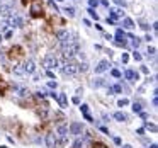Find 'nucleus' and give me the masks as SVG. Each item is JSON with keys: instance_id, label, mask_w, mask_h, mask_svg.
I'll list each match as a JSON object with an SVG mask.
<instances>
[{"instance_id": "33", "label": "nucleus", "mask_w": 158, "mask_h": 148, "mask_svg": "<svg viewBox=\"0 0 158 148\" xmlns=\"http://www.w3.org/2000/svg\"><path fill=\"white\" fill-rule=\"evenodd\" d=\"M80 111H82V114H88V106L87 104H82L80 106Z\"/></svg>"}, {"instance_id": "54", "label": "nucleus", "mask_w": 158, "mask_h": 148, "mask_svg": "<svg viewBox=\"0 0 158 148\" xmlns=\"http://www.w3.org/2000/svg\"><path fill=\"white\" fill-rule=\"evenodd\" d=\"M0 148H7V147H0Z\"/></svg>"}, {"instance_id": "39", "label": "nucleus", "mask_w": 158, "mask_h": 148, "mask_svg": "<svg viewBox=\"0 0 158 148\" xmlns=\"http://www.w3.org/2000/svg\"><path fill=\"white\" fill-rule=\"evenodd\" d=\"M50 5H51V9L54 10V14H56V12H58V7L54 5V2H53V0H50Z\"/></svg>"}, {"instance_id": "29", "label": "nucleus", "mask_w": 158, "mask_h": 148, "mask_svg": "<svg viewBox=\"0 0 158 148\" xmlns=\"http://www.w3.org/2000/svg\"><path fill=\"white\" fill-rule=\"evenodd\" d=\"M82 147H83V140H82V138H78V140L73 143V148H82Z\"/></svg>"}, {"instance_id": "34", "label": "nucleus", "mask_w": 158, "mask_h": 148, "mask_svg": "<svg viewBox=\"0 0 158 148\" xmlns=\"http://www.w3.org/2000/svg\"><path fill=\"white\" fill-rule=\"evenodd\" d=\"M88 5H90V9H94L99 5V0H88Z\"/></svg>"}, {"instance_id": "53", "label": "nucleus", "mask_w": 158, "mask_h": 148, "mask_svg": "<svg viewBox=\"0 0 158 148\" xmlns=\"http://www.w3.org/2000/svg\"><path fill=\"white\" fill-rule=\"evenodd\" d=\"M0 43H2V34H0Z\"/></svg>"}, {"instance_id": "26", "label": "nucleus", "mask_w": 158, "mask_h": 148, "mask_svg": "<svg viewBox=\"0 0 158 148\" xmlns=\"http://www.w3.org/2000/svg\"><path fill=\"white\" fill-rule=\"evenodd\" d=\"M92 148H107V145L102 143V141H94L92 143Z\"/></svg>"}, {"instance_id": "47", "label": "nucleus", "mask_w": 158, "mask_h": 148, "mask_svg": "<svg viewBox=\"0 0 158 148\" xmlns=\"http://www.w3.org/2000/svg\"><path fill=\"white\" fill-rule=\"evenodd\" d=\"M71 100H73V104H80V99H78V97H73Z\"/></svg>"}, {"instance_id": "37", "label": "nucleus", "mask_w": 158, "mask_h": 148, "mask_svg": "<svg viewBox=\"0 0 158 148\" xmlns=\"http://www.w3.org/2000/svg\"><path fill=\"white\" fill-rule=\"evenodd\" d=\"M127 60H129V56L126 55V53H123V56H121V61H123V63H127Z\"/></svg>"}, {"instance_id": "30", "label": "nucleus", "mask_w": 158, "mask_h": 148, "mask_svg": "<svg viewBox=\"0 0 158 148\" xmlns=\"http://www.w3.org/2000/svg\"><path fill=\"white\" fill-rule=\"evenodd\" d=\"M111 75L116 77V78H121V72H119L117 68H112V70H111Z\"/></svg>"}, {"instance_id": "17", "label": "nucleus", "mask_w": 158, "mask_h": 148, "mask_svg": "<svg viewBox=\"0 0 158 148\" xmlns=\"http://www.w3.org/2000/svg\"><path fill=\"white\" fill-rule=\"evenodd\" d=\"M7 90H9V84H7V80H3L0 77V95H5Z\"/></svg>"}, {"instance_id": "42", "label": "nucleus", "mask_w": 158, "mask_h": 148, "mask_svg": "<svg viewBox=\"0 0 158 148\" xmlns=\"http://www.w3.org/2000/svg\"><path fill=\"white\" fill-rule=\"evenodd\" d=\"M140 27H141V29H144V31H148V24H146V22H141Z\"/></svg>"}, {"instance_id": "50", "label": "nucleus", "mask_w": 158, "mask_h": 148, "mask_svg": "<svg viewBox=\"0 0 158 148\" xmlns=\"http://www.w3.org/2000/svg\"><path fill=\"white\" fill-rule=\"evenodd\" d=\"M100 131H104L105 134H109V130H107V128H104V126H102V128H100Z\"/></svg>"}, {"instance_id": "38", "label": "nucleus", "mask_w": 158, "mask_h": 148, "mask_svg": "<svg viewBox=\"0 0 158 148\" xmlns=\"http://www.w3.org/2000/svg\"><path fill=\"white\" fill-rule=\"evenodd\" d=\"M112 2H114V3H117V5H126V0H112Z\"/></svg>"}, {"instance_id": "1", "label": "nucleus", "mask_w": 158, "mask_h": 148, "mask_svg": "<svg viewBox=\"0 0 158 148\" xmlns=\"http://www.w3.org/2000/svg\"><path fill=\"white\" fill-rule=\"evenodd\" d=\"M29 14L33 19H41L44 17V5H43V0H33L29 3Z\"/></svg>"}, {"instance_id": "7", "label": "nucleus", "mask_w": 158, "mask_h": 148, "mask_svg": "<svg viewBox=\"0 0 158 148\" xmlns=\"http://www.w3.org/2000/svg\"><path fill=\"white\" fill-rule=\"evenodd\" d=\"M12 14H16V10L12 9V5H9V3H2V5H0V16H2V17L9 19Z\"/></svg>"}, {"instance_id": "9", "label": "nucleus", "mask_w": 158, "mask_h": 148, "mask_svg": "<svg viewBox=\"0 0 158 148\" xmlns=\"http://www.w3.org/2000/svg\"><path fill=\"white\" fill-rule=\"evenodd\" d=\"M116 44H117V46H126V44H127V43H126V33H124L123 29H117V31H116Z\"/></svg>"}, {"instance_id": "8", "label": "nucleus", "mask_w": 158, "mask_h": 148, "mask_svg": "<svg viewBox=\"0 0 158 148\" xmlns=\"http://www.w3.org/2000/svg\"><path fill=\"white\" fill-rule=\"evenodd\" d=\"M68 131H70V134L80 136L82 131H83V124H82V123H71L70 126H68Z\"/></svg>"}, {"instance_id": "31", "label": "nucleus", "mask_w": 158, "mask_h": 148, "mask_svg": "<svg viewBox=\"0 0 158 148\" xmlns=\"http://www.w3.org/2000/svg\"><path fill=\"white\" fill-rule=\"evenodd\" d=\"M87 12H88V14H90V17H94V19H95V20H97V19H99V14H97V12H95V10H94V9H88Z\"/></svg>"}, {"instance_id": "48", "label": "nucleus", "mask_w": 158, "mask_h": 148, "mask_svg": "<svg viewBox=\"0 0 158 148\" xmlns=\"http://www.w3.org/2000/svg\"><path fill=\"white\" fill-rule=\"evenodd\" d=\"M31 2H33V0H20L22 5H27V3H31Z\"/></svg>"}, {"instance_id": "49", "label": "nucleus", "mask_w": 158, "mask_h": 148, "mask_svg": "<svg viewBox=\"0 0 158 148\" xmlns=\"http://www.w3.org/2000/svg\"><path fill=\"white\" fill-rule=\"evenodd\" d=\"M107 22H109V24H116V20H114V19H111V17H107Z\"/></svg>"}, {"instance_id": "24", "label": "nucleus", "mask_w": 158, "mask_h": 148, "mask_svg": "<svg viewBox=\"0 0 158 148\" xmlns=\"http://www.w3.org/2000/svg\"><path fill=\"white\" fill-rule=\"evenodd\" d=\"M65 14L68 17H75V9L73 7H65Z\"/></svg>"}, {"instance_id": "44", "label": "nucleus", "mask_w": 158, "mask_h": 148, "mask_svg": "<svg viewBox=\"0 0 158 148\" xmlns=\"http://www.w3.org/2000/svg\"><path fill=\"white\" fill-rule=\"evenodd\" d=\"M114 143H116V145H123V141H121V138H114Z\"/></svg>"}, {"instance_id": "2", "label": "nucleus", "mask_w": 158, "mask_h": 148, "mask_svg": "<svg viewBox=\"0 0 158 148\" xmlns=\"http://www.w3.org/2000/svg\"><path fill=\"white\" fill-rule=\"evenodd\" d=\"M68 134H70L68 124H58V126H56V131H54L56 143H60V145H66V141H68Z\"/></svg>"}, {"instance_id": "52", "label": "nucleus", "mask_w": 158, "mask_h": 148, "mask_svg": "<svg viewBox=\"0 0 158 148\" xmlns=\"http://www.w3.org/2000/svg\"><path fill=\"white\" fill-rule=\"evenodd\" d=\"M150 148H157V145H155V143H153V145H151V147H150Z\"/></svg>"}, {"instance_id": "5", "label": "nucleus", "mask_w": 158, "mask_h": 148, "mask_svg": "<svg viewBox=\"0 0 158 148\" xmlns=\"http://www.w3.org/2000/svg\"><path fill=\"white\" fill-rule=\"evenodd\" d=\"M43 67H44V68H48V70L56 68V67H58V60H56V56H54V55L44 56V60H43Z\"/></svg>"}, {"instance_id": "21", "label": "nucleus", "mask_w": 158, "mask_h": 148, "mask_svg": "<svg viewBox=\"0 0 158 148\" xmlns=\"http://www.w3.org/2000/svg\"><path fill=\"white\" fill-rule=\"evenodd\" d=\"M14 73H16V75H24V73H26L24 65H17V67H14Z\"/></svg>"}, {"instance_id": "27", "label": "nucleus", "mask_w": 158, "mask_h": 148, "mask_svg": "<svg viewBox=\"0 0 158 148\" xmlns=\"http://www.w3.org/2000/svg\"><path fill=\"white\" fill-rule=\"evenodd\" d=\"M111 89H112V92H116V94L123 92V85H121V84H117V85H114V87H111Z\"/></svg>"}, {"instance_id": "13", "label": "nucleus", "mask_w": 158, "mask_h": 148, "mask_svg": "<svg viewBox=\"0 0 158 148\" xmlns=\"http://www.w3.org/2000/svg\"><path fill=\"white\" fill-rule=\"evenodd\" d=\"M46 145L48 148H54L58 143H56V136H54V133H48L46 134Z\"/></svg>"}, {"instance_id": "43", "label": "nucleus", "mask_w": 158, "mask_h": 148, "mask_svg": "<svg viewBox=\"0 0 158 148\" xmlns=\"http://www.w3.org/2000/svg\"><path fill=\"white\" fill-rule=\"evenodd\" d=\"M141 72H143V73H150V70H148V67H141Z\"/></svg>"}, {"instance_id": "28", "label": "nucleus", "mask_w": 158, "mask_h": 148, "mask_svg": "<svg viewBox=\"0 0 158 148\" xmlns=\"http://www.w3.org/2000/svg\"><path fill=\"white\" fill-rule=\"evenodd\" d=\"M102 85H105L104 78H97V80L94 82V87H102Z\"/></svg>"}, {"instance_id": "18", "label": "nucleus", "mask_w": 158, "mask_h": 148, "mask_svg": "<svg viewBox=\"0 0 158 148\" xmlns=\"http://www.w3.org/2000/svg\"><path fill=\"white\" fill-rule=\"evenodd\" d=\"M109 12H111V19H114V20H116L117 17H123V14H124L121 9H111Z\"/></svg>"}, {"instance_id": "45", "label": "nucleus", "mask_w": 158, "mask_h": 148, "mask_svg": "<svg viewBox=\"0 0 158 148\" xmlns=\"http://www.w3.org/2000/svg\"><path fill=\"white\" fill-rule=\"evenodd\" d=\"M7 26H9V24H7V22H2V24H0V31H3V29H5V27H7Z\"/></svg>"}, {"instance_id": "16", "label": "nucleus", "mask_w": 158, "mask_h": 148, "mask_svg": "<svg viewBox=\"0 0 158 148\" xmlns=\"http://www.w3.org/2000/svg\"><path fill=\"white\" fill-rule=\"evenodd\" d=\"M24 70H26V73H33V72L36 70L34 61H33V60H29L27 63H24Z\"/></svg>"}, {"instance_id": "40", "label": "nucleus", "mask_w": 158, "mask_h": 148, "mask_svg": "<svg viewBox=\"0 0 158 148\" xmlns=\"http://www.w3.org/2000/svg\"><path fill=\"white\" fill-rule=\"evenodd\" d=\"M12 34H14L12 31H7V33H5V39H10V37H12Z\"/></svg>"}, {"instance_id": "23", "label": "nucleus", "mask_w": 158, "mask_h": 148, "mask_svg": "<svg viewBox=\"0 0 158 148\" xmlns=\"http://www.w3.org/2000/svg\"><path fill=\"white\" fill-rule=\"evenodd\" d=\"M144 128L146 130H150V131H153V133H157V124H153V123H144Z\"/></svg>"}, {"instance_id": "46", "label": "nucleus", "mask_w": 158, "mask_h": 148, "mask_svg": "<svg viewBox=\"0 0 158 148\" xmlns=\"http://www.w3.org/2000/svg\"><path fill=\"white\" fill-rule=\"evenodd\" d=\"M100 3H102L104 7H109V0H100Z\"/></svg>"}, {"instance_id": "14", "label": "nucleus", "mask_w": 158, "mask_h": 148, "mask_svg": "<svg viewBox=\"0 0 158 148\" xmlns=\"http://www.w3.org/2000/svg\"><path fill=\"white\" fill-rule=\"evenodd\" d=\"M124 77H126L127 80H131V82H136V80H140V73H138V72H134V70H126Z\"/></svg>"}, {"instance_id": "4", "label": "nucleus", "mask_w": 158, "mask_h": 148, "mask_svg": "<svg viewBox=\"0 0 158 148\" xmlns=\"http://www.w3.org/2000/svg\"><path fill=\"white\" fill-rule=\"evenodd\" d=\"M7 55H9L10 60H22L24 58V48L22 46H12L7 51Z\"/></svg>"}, {"instance_id": "6", "label": "nucleus", "mask_w": 158, "mask_h": 148, "mask_svg": "<svg viewBox=\"0 0 158 148\" xmlns=\"http://www.w3.org/2000/svg\"><path fill=\"white\" fill-rule=\"evenodd\" d=\"M61 70H63L65 75H75L78 72V63H75V61H66Z\"/></svg>"}, {"instance_id": "3", "label": "nucleus", "mask_w": 158, "mask_h": 148, "mask_svg": "<svg viewBox=\"0 0 158 148\" xmlns=\"http://www.w3.org/2000/svg\"><path fill=\"white\" fill-rule=\"evenodd\" d=\"M77 53H78V44L77 43H73V41L63 43V55L66 56V58H71V56H75Z\"/></svg>"}, {"instance_id": "35", "label": "nucleus", "mask_w": 158, "mask_h": 148, "mask_svg": "<svg viewBox=\"0 0 158 148\" xmlns=\"http://www.w3.org/2000/svg\"><path fill=\"white\" fill-rule=\"evenodd\" d=\"M133 58H134L136 61H141V60H143V56H141L140 53H138V51H134V53H133Z\"/></svg>"}, {"instance_id": "12", "label": "nucleus", "mask_w": 158, "mask_h": 148, "mask_svg": "<svg viewBox=\"0 0 158 148\" xmlns=\"http://www.w3.org/2000/svg\"><path fill=\"white\" fill-rule=\"evenodd\" d=\"M109 61L107 60H102V61H99V65L95 67V73H104L105 70H109Z\"/></svg>"}, {"instance_id": "51", "label": "nucleus", "mask_w": 158, "mask_h": 148, "mask_svg": "<svg viewBox=\"0 0 158 148\" xmlns=\"http://www.w3.org/2000/svg\"><path fill=\"white\" fill-rule=\"evenodd\" d=\"M121 148H133V147H131V145H123Z\"/></svg>"}, {"instance_id": "19", "label": "nucleus", "mask_w": 158, "mask_h": 148, "mask_svg": "<svg viewBox=\"0 0 158 148\" xmlns=\"http://www.w3.org/2000/svg\"><path fill=\"white\" fill-rule=\"evenodd\" d=\"M123 27L124 29H133V27H134V22H133L129 17H124L123 19Z\"/></svg>"}, {"instance_id": "32", "label": "nucleus", "mask_w": 158, "mask_h": 148, "mask_svg": "<svg viewBox=\"0 0 158 148\" xmlns=\"http://www.w3.org/2000/svg\"><path fill=\"white\" fill-rule=\"evenodd\" d=\"M127 104H129V100H127V99H119V102H117V106H119V107H124V106H127Z\"/></svg>"}, {"instance_id": "10", "label": "nucleus", "mask_w": 158, "mask_h": 148, "mask_svg": "<svg viewBox=\"0 0 158 148\" xmlns=\"http://www.w3.org/2000/svg\"><path fill=\"white\" fill-rule=\"evenodd\" d=\"M7 24H10L12 27H22V26H24V20L19 17L17 14H12V16L9 17V22H7Z\"/></svg>"}, {"instance_id": "22", "label": "nucleus", "mask_w": 158, "mask_h": 148, "mask_svg": "<svg viewBox=\"0 0 158 148\" xmlns=\"http://www.w3.org/2000/svg\"><path fill=\"white\" fill-rule=\"evenodd\" d=\"M129 39H133V46L138 50V48H140V44H141V39H140V37H136V36H129Z\"/></svg>"}, {"instance_id": "25", "label": "nucleus", "mask_w": 158, "mask_h": 148, "mask_svg": "<svg viewBox=\"0 0 158 148\" xmlns=\"http://www.w3.org/2000/svg\"><path fill=\"white\" fill-rule=\"evenodd\" d=\"M141 109H143V104L141 102H134L133 104V111L134 112H141Z\"/></svg>"}, {"instance_id": "11", "label": "nucleus", "mask_w": 158, "mask_h": 148, "mask_svg": "<svg viewBox=\"0 0 158 148\" xmlns=\"http://www.w3.org/2000/svg\"><path fill=\"white\" fill-rule=\"evenodd\" d=\"M54 36H56V39H60L61 43H66V41H71V39H70V37H71V34L68 33V31H65V29H63V31H58V33H56Z\"/></svg>"}, {"instance_id": "41", "label": "nucleus", "mask_w": 158, "mask_h": 148, "mask_svg": "<svg viewBox=\"0 0 158 148\" xmlns=\"http://www.w3.org/2000/svg\"><path fill=\"white\" fill-rule=\"evenodd\" d=\"M48 87L50 89H56V82H48Z\"/></svg>"}, {"instance_id": "36", "label": "nucleus", "mask_w": 158, "mask_h": 148, "mask_svg": "<svg viewBox=\"0 0 158 148\" xmlns=\"http://www.w3.org/2000/svg\"><path fill=\"white\" fill-rule=\"evenodd\" d=\"M155 53H157V50H155L153 46H150V48H148V56H155Z\"/></svg>"}, {"instance_id": "20", "label": "nucleus", "mask_w": 158, "mask_h": 148, "mask_svg": "<svg viewBox=\"0 0 158 148\" xmlns=\"http://www.w3.org/2000/svg\"><path fill=\"white\" fill-rule=\"evenodd\" d=\"M114 119H116V121H121V123H124V121L127 119V116H126L124 112L117 111V112H114Z\"/></svg>"}, {"instance_id": "15", "label": "nucleus", "mask_w": 158, "mask_h": 148, "mask_svg": "<svg viewBox=\"0 0 158 148\" xmlns=\"http://www.w3.org/2000/svg\"><path fill=\"white\" fill-rule=\"evenodd\" d=\"M56 100L60 102V106L65 109L68 106V99H66V94H56Z\"/></svg>"}]
</instances>
